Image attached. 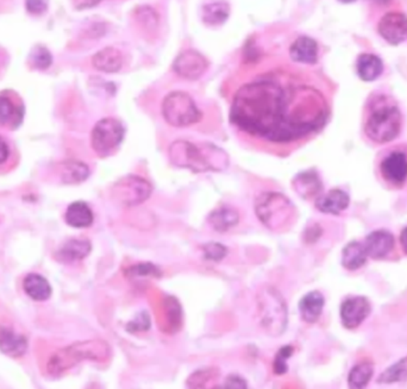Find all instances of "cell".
<instances>
[{"label": "cell", "instance_id": "obj_1", "mask_svg": "<svg viewBox=\"0 0 407 389\" xmlns=\"http://www.w3.org/2000/svg\"><path fill=\"white\" fill-rule=\"evenodd\" d=\"M328 115L319 91L279 71L243 85L232 101L230 118L248 135L285 144L318 132Z\"/></svg>", "mask_w": 407, "mask_h": 389}, {"label": "cell", "instance_id": "obj_7", "mask_svg": "<svg viewBox=\"0 0 407 389\" xmlns=\"http://www.w3.org/2000/svg\"><path fill=\"white\" fill-rule=\"evenodd\" d=\"M125 129L116 118H104L94 125L91 143L94 151L101 158L113 155L123 142Z\"/></svg>", "mask_w": 407, "mask_h": 389}, {"label": "cell", "instance_id": "obj_42", "mask_svg": "<svg viewBox=\"0 0 407 389\" xmlns=\"http://www.w3.org/2000/svg\"><path fill=\"white\" fill-rule=\"evenodd\" d=\"M10 156V148L6 141L0 136V166L4 165Z\"/></svg>", "mask_w": 407, "mask_h": 389}, {"label": "cell", "instance_id": "obj_34", "mask_svg": "<svg viewBox=\"0 0 407 389\" xmlns=\"http://www.w3.org/2000/svg\"><path fill=\"white\" fill-rule=\"evenodd\" d=\"M293 355V348L286 345L277 352L273 363V371L277 375H282L288 371L287 359Z\"/></svg>", "mask_w": 407, "mask_h": 389}, {"label": "cell", "instance_id": "obj_40", "mask_svg": "<svg viewBox=\"0 0 407 389\" xmlns=\"http://www.w3.org/2000/svg\"><path fill=\"white\" fill-rule=\"evenodd\" d=\"M26 10L31 15H42L48 8L47 0H25Z\"/></svg>", "mask_w": 407, "mask_h": 389}, {"label": "cell", "instance_id": "obj_35", "mask_svg": "<svg viewBox=\"0 0 407 389\" xmlns=\"http://www.w3.org/2000/svg\"><path fill=\"white\" fill-rule=\"evenodd\" d=\"M166 307H167V318H168L169 325L173 326L174 329H176V326L181 325L183 312H181V307H180L176 299L172 296H168L166 299Z\"/></svg>", "mask_w": 407, "mask_h": 389}, {"label": "cell", "instance_id": "obj_18", "mask_svg": "<svg viewBox=\"0 0 407 389\" xmlns=\"http://www.w3.org/2000/svg\"><path fill=\"white\" fill-rule=\"evenodd\" d=\"M292 60L299 64H314L318 61V45L314 38L302 36L290 48Z\"/></svg>", "mask_w": 407, "mask_h": 389}, {"label": "cell", "instance_id": "obj_39", "mask_svg": "<svg viewBox=\"0 0 407 389\" xmlns=\"http://www.w3.org/2000/svg\"><path fill=\"white\" fill-rule=\"evenodd\" d=\"M150 320L149 315L148 313H141L139 317H136L134 322L129 323V326L127 329L131 332H134V331H146V330L149 329Z\"/></svg>", "mask_w": 407, "mask_h": 389}, {"label": "cell", "instance_id": "obj_32", "mask_svg": "<svg viewBox=\"0 0 407 389\" xmlns=\"http://www.w3.org/2000/svg\"><path fill=\"white\" fill-rule=\"evenodd\" d=\"M52 54L42 45H38L33 49L30 54V64L36 69H47L52 64Z\"/></svg>", "mask_w": 407, "mask_h": 389}, {"label": "cell", "instance_id": "obj_22", "mask_svg": "<svg viewBox=\"0 0 407 389\" xmlns=\"http://www.w3.org/2000/svg\"><path fill=\"white\" fill-rule=\"evenodd\" d=\"M64 218L66 223L71 225V228H85L92 225L94 216L86 202H75L68 206Z\"/></svg>", "mask_w": 407, "mask_h": 389}, {"label": "cell", "instance_id": "obj_45", "mask_svg": "<svg viewBox=\"0 0 407 389\" xmlns=\"http://www.w3.org/2000/svg\"><path fill=\"white\" fill-rule=\"evenodd\" d=\"M340 3H344V4H349V3H354L355 0H340Z\"/></svg>", "mask_w": 407, "mask_h": 389}, {"label": "cell", "instance_id": "obj_6", "mask_svg": "<svg viewBox=\"0 0 407 389\" xmlns=\"http://www.w3.org/2000/svg\"><path fill=\"white\" fill-rule=\"evenodd\" d=\"M161 109L166 122L176 127H190L198 123L202 117L191 95L183 91H174L167 94Z\"/></svg>", "mask_w": 407, "mask_h": 389}, {"label": "cell", "instance_id": "obj_43", "mask_svg": "<svg viewBox=\"0 0 407 389\" xmlns=\"http://www.w3.org/2000/svg\"><path fill=\"white\" fill-rule=\"evenodd\" d=\"M101 0H79L76 6L79 8H93L96 5L99 4Z\"/></svg>", "mask_w": 407, "mask_h": 389}, {"label": "cell", "instance_id": "obj_30", "mask_svg": "<svg viewBox=\"0 0 407 389\" xmlns=\"http://www.w3.org/2000/svg\"><path fill=\"white\" fill-rule=\"evenodd\" d=\"M373 363L361 362L356 364L355 367L351 369L348 376V382L351 388H363L368 385L370 378L373 376Z\"/></svg>", "mask_w": 407, "mask_h": 389}, {"label": "cell", "instance_id": "obj_26", "mask_svg": "<svg viewBox=\"0 0 407 389\" xmlns=\"http://www.w3.org/2000/svg\"><path fill=\"white\" fill-rule=\"evenodd\" d=\"M366 249L362 243L351 242L345 245L342 252V265L348 270H356L365 266L367 262Z\"/></svg>", "mask_w": 407, "mask_h": 389}, {"label": "cell", "instance_id": "obj_8", "mask_svg": "<svg viewBox=\"0 0 407 389\" xmlns=\"http://www.w3.org/2000/svg\"><path fill=\"white\" fill-rule=\"evenodd\" d=\"M110 349L104 342L94 341L85 342L73 345L71 348L64 349L60 352L54 359L50 361L49 369L52 373H60V371L71 367L74 363L80 359H104L108 356Z\"/></svg>", "mask_w": 407, "mask_h": 389}, {"label": "cell", "instance_id": "obj_44", "mask_svg": "<svg viewBox=\"0 0 407 389\" xmlns=\"http://www.w3.org/2000/svg\"><path fill=\"white\" fill-rule=\"evenodd\" d=\"M400 245L403 248V250L405 251V254H407V228H403L401 235H400Z\"/></svg>", "mask_w": 407, "mask_h": 389}, {"label": "cell", "instance_id": "obj_9", "mask_svg": "<svg viewBox=\"0 0 407 389\" xmlns=\"http://www.w3.org/2000/svg\"><path fill=\"white\" fill-rule=\"evenodd\" d=\"M153 192L151 185L141 176H124L113 188L115 198L125 207H132L143 204L149 199Z\"/></svg>", "mask_w": 407, "mask_h": 389}, {"label": "cell", "instance_id": "obj_21", "mask_svg": "<svg viewBox=\"0 0 407 389\" xmlns=\"http://www.w3.org/2000/svg\"><path fill=\"white\" fill-rule=\"evenodd\" d=\"M325 299L323 294L318 291L307 293L306 296H303L300 300L299 312L302 318L306 323L317 322L321 317L323 308H324Z\"/></svg>", "mask_w": 407, "mask_h": 389}, {"label": "cell", "instance_id": "obj_14", "mask_svg": "<svg viewBox=\"0 0 407 389\" xmlns=\"http://www.w3.org/2000/svg\"><path fill=\"white\" fill-rule=\"evenodd\" d=\"M24 118V106L10 94L0 93V125L17 129Z\"/></svg>", "mask_w": 407, "mask_h": 389}, {"label": "cell", "instance_id": "obj_36", "mask_svg": "<svg viewBox=\"0 0 407 389\" xmlns=\"http://www.w3.org/2000/svg\"><path fill=\"white\" fill-rule=\"evenodd\" d=\"M217 371L214 369H202L198 371L195 374L192 375L191 378H188V387H195V388H202L205 387V383L210 380L216 378Z\"/></svg>", "mask_w": 407, "mask_h": 389}, {"label": "cell", "instance_id": "obj_10", "mask_svg": "<svg viewBox=\"0 0 407 389\" xmlns=\"http://www.w3.org/2000/svg\"><path fill=\"white\" fill-rule=\"evenodd\" d=\"M207 68L209 61L206 60V57L192 49L179 54L173 64V69L176 74L179 75L180 78L190 81H195L202 78L207 71Z\"/></svg>", "mask_w": 407, "mask_h": 389}, {"label": "cell", "instance_id": "obj_17", "mask_svg": "<svg viewBox=\"0 0 407 389\" xmlns=\"http://www.w3.org/2000/svg\"><path fill=\"white\" fill-rule=\"evenodd\" d=\"M350 202V198L345 192L338 188L331 190L326 194L321 195L316 200V207L323 214H340L343 212Z\"/></svg>", "mask_w": 407, "mask_h": 389}, {"label": "cell", "instance_id": "obj_25", "mask_svg": "<svg viewBox=\"0 0 407 389\" xmlns=\"http://www.w3.org/2000/svg\"><path fill=\"white\" fill-rule=\"evenodd\" d=\"M356 67H357L360 79L366 83L377 80L384 71L382 59L374 54L360 55Z\"/></svg>", "mask_w": 407, "mask_h": 389}, {"label": "cell", "instance_id": "obj_16", "mask_svg": "<svg viewBox=\"0 0 407 389\" xmlns=\"http://www.w3.org/2000/svg\"><path fill=\"white\" fill-rule=\"evenodd\" d=\"M28 350V339L25 336L16 332L8 326L0 325V352L6 356L17 359Z\"/></svg>", "mask_w": 407, "mask_h": 389}, {"label": "cell", "instance_id": "obj_23", "mask_svg": "<svg viewBox=\"0 0 407 389\" xmlns=\"http://www.w3.org/2000/svg\"><path fill=\"white\" fill-rule=\"evenodd\" d=\"M239 214L234 207L221 206L209 216V223L216 231L227 232L239 224Z\"/></svg>", "mask_w": 407, "mask_h": 389}, {"label": "cell", "instance_id": "obj_38", "mask_svg": "<svg viewBox=\"0 0 407 389\" xmlns=\"http://www.w3.org/2000/svg\"><path fill=\"white\" fill-rule=\"evenodd\" d=\"M137 16H139V22L142 23L144 27H157V15L153 8H139V11H137Z\"/></svg>", "mask_w": 407, "mask_h": 389}, {"label": "cell", "instance_id": "obj_11", "mask_svg": "<svg viewBox=\"0 0 407 389\" xmlns=\"http://www.w3.org/2000/svg\"><path fill=\"white\" fill-rule=\"evenodd\" d=\"M377 31L387 43L398 45L407 40V16L403 12H387L379 22Z\"/></svg>", "mask_w": 407, "mask_h": 389}, {"label": "cell", "instance_id": "obj_2", "mask_svg": "<svg viewBox=\"0 0 407 389\" xmlns=\"http://www.w3.org/2000/svg\"><path fill=\"white\" fill-rule=\"evenodd\" d=\"M173 165L192 172L222 170L228 166V156L223 150L211 144H195L188 141H176L169 148Z\"/></svg>", "mask_w": 407, "mask_h": 389}, {"label": "cell", "instance_id": "obj_31", "mask_svg": "<svg viewBox=\"0 0 407 389\" xmlns=\"http://www.w3.org/2000/svg\"><path fill=\"white\" fill-rule=\"evenodd\" d=\"M407 380V357L400 359L392 367L387 368L379 378L380 383H396Z\"/></svg>", "mask_w": 407, "mask_h": 389}, {"label": "cell", "instance_id": "obj_27", "mask_svg": "<svg viewBox=\"0 0 407 389\" xmlns=\"http://www.w3.org/2000/svg\"><path fill=\"white\" fill-rule=\"evenodd\" d=\"M91 243L87 240H71L57 252L59 260L64 262H75L86 257L91 252Z\"/></svg>", "mask_w": 407, "mask_h": 389}, {"label": "cell", "instance_id": "obj_29", "mask_svg": "<svg viewBox=\"0 0 407 389\" xmlns=\"http://www.w3.org/2000/svg\"><path fill=\"white\" fill-rule=\"evenodd\" d=\"M229 13L230 8L224 1L210 3L202 8V22L211 27L222 25L229 18Z\"/></svg>", "mask_w": 407, "mask_h": 389}, {"label": "cell", "instance_id": "obj_19", "mask_svg": "<svg viewBox=\"0 0 407 389\" xmlns=\"http://www.w3.org/2000/svg\"><path fill=\"white\" fill-rule=\"evenodd\" d=\"M123 55L118 49L113 47L101 49L92 59V64L96 69L108 74L120 71L123 67Z\"/></svg>", "mask_w": 407, "mask_h": 389}, {"label": "cell", "instance_id": "obj_33", "mask_svg": "<svg viewBox=\"0 0 407 389\" xmlns=\"http://www.w3.org/2000/svg\"><path fill=\"white\" fill-rule=\"evenodd\" d=\"M129 277H160L161 270L151 263H139L127 270Z\"/></svg>", "mask_w": 407, "mask_h": 389}, {"label": "cell", "instance_id": "obj_37", "mask_svg": "<svg viewBox=\"0 0 407 389\" xmlns=\"http://www.w3.org/2000/svg\"><path fill=\"white\" fill-rule=\"evenodd\" d=\"M202 249H204V256L206 260L214 261V262L222 261L228 255V249L223 244L209 243L204 245Z\"/></svg>", "mask_w": 407, "mask_h": 389}, {"label": "cell", "instance_id": "obj_28", "mask_svg": "<svg viewBox=\"0 0 407 389\" xmlns=\"http://www.w3.org/2000/svg\"><path fill=\"white\" fill-rule=\"evenodd\" d=\"M60 174L64 184H80L90 175V168L83 162L68 161L61 165Z\"/></svg>", "mask_w": 407, "mask_h": 389}, {"label": "cell", "instance_id": "obj_24", "mask_svg": "<svg viewBox=\"0 0 407 389\" xmlns=\"http://www.w3.org/2000/svg\"><path fill=\"white\" fill-rule=\"evenodd\" d=\"M23 289L31 299L45 301L52 296V287L48 281L38 274H29L23 281Z\"/></svg>", "mask_w": 407, "mask_h": 389}, {"label": "cell", "instance_id": "obj_3", "mask_svg": "<svg viewBox=\"0 0 407 389\" xmlns=\"http://www.w3.org/2000/svg\"><path fill=\"white\" fill-rule=\"evenodd\" d=\"M401 122V113L396 101L380 95L370 103L365 120V134L370 141L379 144L392 142L400 134Z\"/></svg>", "mask_w": 407, "mask_h": 389}, {"label": "cell", "instance_id": "obj_4", "mask_svg": "<svg viewBox=\"0 0 407 389\" xmlns=\"http://www.w3.org/2000/svg\"><path fill=\"white\" fill-rule=\"evenodd\" d=\"M294 210L290 199L277 192L262 193L255 202L256 216L269 230L286 228L294 217Z\"/></svg>", "mask_w": 407, "mask_h": 389}, {"label": "cell", "instance_id": "obj_5", "mask_svg": "<svg viewBox=\"0 0 407 389\" xmlns=\"http://www.w3.org/2000/svg\"><path fill=\"white\" fill-rule=\"evenodd\" d=\"M258 315L263 329L272 336H280L287 326V307L280 293L263 287L258 294Z\"/></svg>", "mask_w": 407, "mask_h": 389}, {"label": "cell", "instance_id": "obj_41", "mask_svg": "<svg viewBox=\"0 0 407 389\" xmlns=\"http://www.w3.org/2000/svg\"><path fill=\"white\" fill-rule=\"evenodd\" d=\"M222 387H224V388H247L248 385L247 382L237 375H230Z\"/></svg>", "mask_w": 407, "mask_h": 389}, {"label": "cell", "instance_id": "obj_15", "mask_svg": "<svg viewBox=\"0 0 407 389\" xmlns=\"http://www.w3.org/2000/svg\"><path fill=\"white\" fill-rule=\"evenodd\" d=\"M363 245H365L368 257L380 260V258L386 257L393 250L394 237L389 231L379 230L368 235Z\"/></svg>", "mask_w": 407, "mask_h": 389}, {"label": "cell", "instance_id": "obj_12", "mask_svg": "<svg viewBox=\"0 0 407 389\" xmlns=\"http://www.w3.org/2000/svg\"><path fill=\"white\" fill-rule=\"evenodd\" d=\"M380 172L389 184L401 187L407 181V153L393 150L380 163Z\"/></svg>", "mask_w": 407, "mask_h": 389}, {"label": "cell", "instance_id": "obj_20", "mask_svg": "<svg viewBox=\"0 0 407 389\" xmlns=\"http://www.w3.org/2000/svg\"><path fill=\"white\" fill-rule=\"evenodd\" d=\"M293 188L304 199H312L321 194L323 190L321 179L314 170L303 172L295 176L293 180Z\"/></svg>", "mask_w": 407, "mask_h": 389}, {"label": "cell", "instance_id": "obj_13", "mask_svg": "<svg viewBox=\"0 0 407 389\" xmlns=\"http://www.w3.org/2000/svg\"><path fill=\"white\" fill-rule=\"evenodd\" d=\"M369 313L370 303L365 296L349 298L340 306V320L344 327L349 330L359 327Z\"/></svg>", "mask_w": 407, "mask_h": 389}]
</instances>
